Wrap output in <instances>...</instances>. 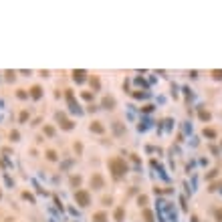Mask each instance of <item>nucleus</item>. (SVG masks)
<instances>
[{
	"instance_id": "nucleus-16",
	"label": "nucleus",
	"mask_w": 222,
	"mask_h": 222,
	"mask_svg": "<svg viewBox=\"0 0 222 222\" xmlns=\"http://www.w3.org/2000/svg\"><path fill=\"white\" fill-rule=\"evenodd\" d=\"M27 117H28V113H27V111H22V113H20V121H27Z\"/></svg>"
},
{
	"instance_id": "nucleus-10",
	"label": "nucleus",
	"mask_w": 222,
	"mask_h": 222,
	"mask_svg": "<svg viewBox=\"0 0 222 222\" xmlns=\"http://www.w3.org/2000/svg\"><path fill=\"white\" fill-rule=\"evenodd\" d=\"M95 220H97V222H105V214H103V212H97V214H95Z\"/></svg>"
},
{
	"instance_id": "nucleus-1",
	"label": "nucleus",
	"mask_w": 222,
	"mask_h": 222,
	"mask_svg": "<svg viewBox=\"0 0 222 222\" xmlns=\"http://www.w3.org/2000/svg\"><path fill=\"white\" fill-rule=\"evenodd\" d=\"M109 166H111V170H113V174H115L117 178L123 176V174L127 172V166H125V162H123L121 157H115V160H111Z\"/></svg>"
},
{
	"instance_id": "nucleus-17",
	"label": "nucleus",
	"mask_w": 222,
	"mask_h": 222,
	"mask_svg": "<svg viewBox=\"0 0 222 222\" xmlns=\"http://www.w3.org/2000/svg\"><path fill=\"white\" fill-rule=\"evenodd\" d=\"M46 157H49V160H55L57 156H55V152H46Z\"/></svg>"
},
{
	"instance_id": "nucleus-2",
	"label": "nucleus",
	"mask_w": 222,
	"mask_h": 222,
	"mask_svg": "<svg viewBox=\"0 0 222 222\" xmlns=\"http://www.w3.org/2000/svg\"><path fill=\"white\" fill-rule=\"evenodd\" d=\"M75 200H77V204H81V206H89V192L87 190H77L75 192Z\"/></svg>"
},
{
	"instance_id": "nucleus-11",
	"label": "nucleus",
	"mask_w": 222,
	"mask_h": 222,
	"mask_svg": "<svg viewBox=\"0 0 222 222\" xmlns=\"http://www.w3.org/2000/svg\"><path fill=\"white\" fill-rule=\"evenodd\" d=\"M71 184H73V186H79V184H81V178H79V176H73V178H71Z\"/></svg>"
},
{
	"instance_id": "nucleus-5",
	"label": "nucleus",
	"mask_w": 222,
	"mask_h": 222,
	"mask_svg": "<svg viewBox=\"0 0 222 222\" xmlns=\"http://www.w3.org/2000/svg\"><path fill=\"white\" fill-rule=\"evenodd\" d=\"M91 131H97V133H103V125H101L99 121L91 123Z\"/></svg>"
},
{
	"instance_id": "nucleus-12",
	"label": "nucleus",
	"mask_w": 222,
	"mask_h": 222,
	"mask_svg": "<svg viewBox=\"0 0 222 222\" xmlns=\"http://www.w3.org/2000/svg\"><path fill=\"white\" fill-rule=\"evenodd\" d=\"M200 117H202V119H210V113H208V111H200Z\"/></svg>"
},
{
	"instance_id": "nucleus-9",
	"label": "nucleus",
	"mask_w": 222,
	"mask_h": 222,
	"mask_svg": "<svg viewBox=\"0 0 222 222\" xmlns=\"http://www.w3.org/2000/svg\"><path fill=\"white\" fill-rule=\"evenodd\" d=\"M143 218H146V222H153V214L149 210H143Z\"/></svg>"
},
{
	"instance_id": "nucleus-19",
	"label": "nucleus",
	"mask_w": 222,
	"mask_h": 222,
	"mask_svg": "<svg viewBox=\"0 0 222 222\" xmlns=\"http://www.w3.org/2000/svg\"><path fill=\"white\" fill-rule=\"evenodd\" d=\"M216 216H218V220H222V210H218V212H216Z\"/></svg>"
},
{
	"instance_id": "nucleus-18",
	"label": "nucleus",
	"mask_w": 222,
	"mask_h": 222,
	"mask_svg": "<svg viewBox=\"0 0 222 222\" xmlns=\"http://www.w3.org/2000/svg\"><path fill=\"white\" fill-rule=\"evenodd\" d=\"M115 131H117V133H121V131H123V127L119 125V123H115Z\"/></svg>"
},
{
	"instance_id": "nucleus-14",
	"label": "nucleus",
	"mask_w": 222,
	"mask_h": 222,
	"mask_svg": "<svg viewBox=\"0 0 222 222\" xmlns=\"http://www.w3.org/2000/svg\"><path fill=\"white\" fill-rule=\"evenodd\" d=\"M204 135H208V138H214V129H204Z\"/></svg>"
},
{
	"instance_id": "nucleus-4",
	"label": "nucleus",
	"mask_w": 222,
	"mask_h": 222,
	"mask_svg": "<svg viewBox=\"0 0 222 222\" xmlns=\"http://www.w3.org/2000/svg\"><path fill=\"white\" fill-rule=\"evenodd\" d=\"M113 105H115V99H113V97H105V99H103V107L111 109Z\"/></svg>"
},
{
	"instance_id": "nucleus-15",
	"label": "nucleus",
	"mask_w": 222,
	"mask_h": 222,
	"mask_svg": "<svg viewBox=\"0 0 222 222\" xmlns=\"http://www.w3.org/2000/svg\"><path fill=\"white\" fill-rule=\"evenodd\" d=\"M212 75H214V79H222V71H212Z\"/></svg>"
},
{
	"instance_id": "nucleus-13",
	"label": "nucleus",
	"mask_w": 222,
	"mask_h": 222,
	"mask_svg": "<svg viewBox=\"0 0 222 222\" xmlns=\"http://www.w3.org/2000/svg\"><path fill=\"white\" fill-rule=\"evenodd\" d=\"M71 127H73V123H71V121H63V129H71Z\"/></svg>"
},
{
	"instance_id": "nucleus-6",
	"label": "nucleus",
	"mask_w": 222,
	"mask_h": 222,
	"mask_svg": "<svg viewBox=\"0 0 222 222\" xmlns=\"http://www.w3.org/2000/svg\"><path fill=\"white\" fill-rule=\"evenodd\" d=\"M73 77H75V81H79V83H81V81L85 79V71H75Z\"/></svg>"
},
{
	"instance_id": "nucleus-8",
	"label": "nucleus",
	"mask_w": 222,
	"mask_h": 222,
	"mask_svg": "<svg viewBox=\"0 0 222 222\" xmlns=\"http://www.w3.org/2000/svg\"><path fill=\"white\" fill-rule=\"evenodd\" d=\"M31 95H32V99H38V97H41V87H32Z\"/></svg>"
},
{
	"instance_id": "nucleus-7",
	"label": "nucleus",
	"mask_w": 222,
	"mask_h": 222,
	"mask_svg": "<svg viewBox=\"0 0 222 222\" xmlns=\"http://www.w3.org/2000/svg\"><path fill=\"white\" fill-rule=\"evenodd\" d=\"M123 214H125V212H123V208H117V210H115V220L121 222V220H123Z\"/></svg>"
},
{
	"instance_id": "nucleus-3",
	"label": "nucleus",
	"mask_w": 222,
	"mask_h": 222,
	"mask_svg": "<svg viewBox=\"0 0 222 222\" xmlns=\"http://www.w3.org/2000/svg\"><path fill=\"white\" fill-rule=\"evenodd\" d=\"M91 186L93 188H103V178H101L99 174H95V176L91 178Z\"/></svg>"
}]
</instances>
